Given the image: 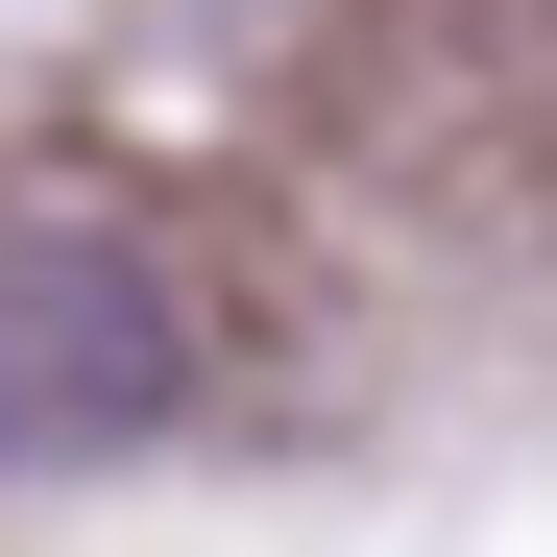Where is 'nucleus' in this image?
Here are the masks:
<instances>
[{"label": "nucleus", "instance_id": "f257e3e1", "mask_svg": "<svg viewBox=\"0 0 557 557\" xmlns=\"http://www.w3.org/2000/svg\"><path fill=\"white\" fill-rule=\"evenodd\" d=\"M195 412V315L98 195H0V460H146Z\"/></svg>", "mask_w": 557, "mask_h": 557}]
</instances>
